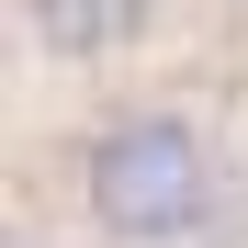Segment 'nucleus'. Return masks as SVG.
Segmentation results:
<instances>
[{
	"instance_id": "obj_2",
	"label": "nucleus",
	"mask_w": 248,
	"mask_h": 248,
	"mask_svg": "<svg viewBox=\"0 0 248 248\" xmlns=\"http://www.w3.org/2000/svg\"><path fill=\"white\" fill-rule=\"evenodd\" d=\"M147 23H158V0H23V34H34L46 57H68V68L124 57Z\"/></svg>"
},
{
	"instance_id": "obj_1",
	"label": "nucleus",
	"mask_w": 248,
	"mask_h": 248,
	"mask_svg": "<svg viewBox=\"0 0 248 248\" xmlns=\"http://www.w3.org/2000/svg\"><path fill=\"white\" fill-rule=\"evenodd\" d=\"M79 215H91L113 248H192L226 215V158L192 113H102L79 136Z\"/></svg>"
}]
</instances>
